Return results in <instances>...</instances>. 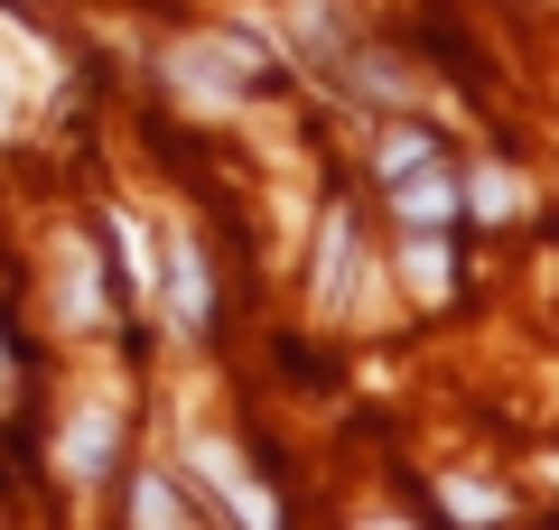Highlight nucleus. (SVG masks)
Wrapping results in <instances>:
<instances>
[{"label": "nucleus", "mask_w": 559, "mask_h": 530, "mask_svg": "<svg viewBox=\"0 0 559 530\" xmlns=\"http://www.w3.org/2000/svg\"><path fill=\"white\" fill-rule=\"evenodd\" d=\"M252 75H261V57L242 38H178L168 47V84H178L187 103H205V112H224Z\"/></svg>", "instance_id": "f257e3e1"}, {"label": "nucleus", "mask_w": 559, "mask_h": 530, "mask_svg": "<svg viewBox=\"0 0 559 530\" xmlns=\"http://www.w3.org/2000/svg\"><path fill=\"white\" fill-rule=\"evenodd\" d=\"M38 84H57V57H47L20 20H0V131L28 112V94H38Z\"/></svg>", "instance_id": "f03ea898"}, {"label": "nucleus", "mask_w": 559, "mask_h": 530, "mask_svg": "<svg viewBox=\"0 0 559 530\" xmlns=\"http://www.w3.org/2000/svg\"><path fill=\"white\" fill-rule=\"evenodd\" d=\"M112 437H121V410H112V400H84V410L66 419V437H57L66 484H94V474L112 466Z\"/></svg>", "instance_id": "7ed1b4c3"}, {"label": "nucleus", "mask_w": 559, "mask_h": 530, "mask_svg": "<svg viewBox=\"0 0 559 530\" xmlns=\"http://www.w3.org/2000/svg\"><path fill=\"white\" fill-rule=\"evenodd\" d=\"M57 316L66 326H103V279H94V252L84 242L57 252Z\"/></svg>", "instance_id": "20e7f679"}, {"label": "nucleus", "mask_w": 559, "mask_h": 530, "mask_svg": "<svg viewBox=\"0 0 559 530\" xmlns=\"http://www.w3.org/2000/svg\"><path fill=\"white\" fill-rule=\"evenodd\" d=\"M168 326L178 335L205 326V261H197V242H168Z\"/></svg>", "instance_id": "39448f33"}, {"label": "nucleus", "mask_w": 559, "mask_h": 530, "mask_svg": "<svg viewBox=\"0 0 559 530\" xmlns=\"http://www.w3.org/2000/svg\"><path fill=\"white\" fill-rule=\"evenodd\" d=\"M345 279H355V224H326V261H318V308H345Z\"/></svg>", "instance_id": "423d86ee"}, {"label": "nucleus", "mask_w": 559, "mask_h": 530, "mask_svg": "<svg viewBox=\"0 0 559 530\" xmlns=\"http://www.w3.org/2000/svg\"><path fill=\"white\" fill-rule=\"evenodd\" d=\"M392 186H401V215H411V224H439L448 205H457V186H448V177H429V168L392 177Z\"/></svg>", "instance_id": "0eeeda50"}, {"label": "nucleus", "mask_w": 559, "mask_h": 530, "mask_svg": "<svg viewBox=\"0 0 559 530\" xmlns=\"http://www.w3.org/2000/svg\"><path fill=\"white\" fill-rule=\"evenodd\" d=\"M439 511H457V521H495L503 493L495 484H439Z\"/></svg>", "instance_id": "6e6552de"}, {"label": "nucleus", "mask_w": 559, "mask_h": 530, "mask_svg": "<svg viewBox=\"0 0 559 530\" xmlns=\"http://www.w3.org/2000/svg\"><path fill=\"white\" fill-rule=\"evenodd\" d=\"M112 242H121V261H131V279H140L150 298H159V261H150V242H140V224H131V215L112 224Z\"/></svg>", "instance_id": "1a4fd4ad"}, {"label": "nucleus", "mask_w": 559, "mask_h": 530, "mask_svg": "<svg viewBox=\"0 0 559 530\" xmlns=\"http://www.w3.org/2000/svg\"><path fill=\"white\" fill-rule=\"evenodd\" d=\"M411 289H419V298L448 289V252H439V242H411Z\"/></svg>", "instance_id": "9d476101"}, {"label": "nucleus", "mask_w": 559, "mask_h": 530, "mask_svg": "<svg viewBox=\"0 0 559 530\" xmlns=\"http://www.w3.org/2000/svg\"><path fill=\"white\" fill-rule=\"evenodd\" d=\"M411 168H429V140H419V131H392V140H382V177H411Z\"/></svg>", "instance_id": "9b49d317"}, {"label": "nucleus", "mask_w": 559, "mask_h": 530, "mask_svg": "<svg viewBox=\"0 0 559 530\" xmlns=\"http://www.w3.org/2000/svg\"><path fill=\"white\" fill-rule=\"evenodd\" d=\"M131 511H140V521H187V503H178L168 484H140V493H131Z\"/></svg>", "instance_id": "f8f14e48"}, {"label": "nucleus", "mask_w": 559, "mask_h": 530, "mask_svg": "<svg viewBox=\"0 0 559 530\" xmlns=\"http://www.w3.org/2000/svg\"><path fill=\"white\" fill-rule=\"evenodd\" d=\"M466 205H476V215H503V205H513V177H495V168H485L476 186H466Z\"/></svg>", "instance_id": "ddd939ff"}]
</instances>
